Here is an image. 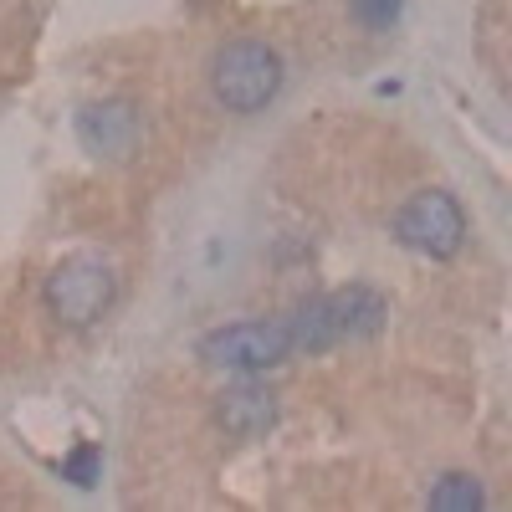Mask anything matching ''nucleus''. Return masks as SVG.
<instances>
[{
	"mask_svg": "<svg viewBox=\"0 0 512 512\" xmlns=\"http://www.w3.org/2000/svg\"><path fill=\"white\" fill-rule=\"evenodd\" d=\"M395 236L400 246L431 256V262H451L466 241V216L451 190H415L395 216Z\"/></svg>",
	"mask_w": 512,
	"mask_h": 512,
	"instance_id": "4",
	"label": "nucleus"
},
{
	"mask_svg": "<svg viewBox=\"0 0 512 512\" xmlns=\"http://www.w3.org/2000/svg\"><path fill=\"white\" fill-rule=\"evenodd\" d=\"M77 139L98 159H128L144 139V113L134 98H103L77 113Z\"/></svg>",
	"mask_w": 512,
	"mask_h": 512,
	"instance_id": "5",
	"label": "nucleus"
},
{
	"mask_svg": "<svg viewBox=\"0 0 512 512\" xmlns=\"http://www.w3.org/2000/svg\"><path fill=\"white\" fill-rule=\"evenodd\" d=\"M47 313L62 328H93L118 297V272L108 256L98 251H77L67 262H57V272L47 277Z\"/></svg>",
	"mask_w": 512,
	"mask_h": 512,
	"instance_id": "2",
	"label": "nucleus"
},
{
	"mask_svg": "<svg viewBox=\"0 0 512 512\" xmlns=\"http://www.w3.org/2000/svg\"><path fill=\"white\" fill-rule=\"evenodd\" d=\"M200 359L221 374H267L277 364L292 359V333H287V318H241V323H226V328H210L200 338Z\"/></svg>",
	"mask_w": 512,
	"mask_h": 512,
	"instance_id": "3",
	"label": "nucleus"
},
{
	"mask_svg": "<svg viewBox=\"0 0 512 512\" xmlns=\"http://www.w3.org/2000/svg\"><path fill=\"white\" fill-rule=\"evenodd\" d=\"M318 303H323V323H328L333 349L338 344H359V338H374L384 328V318H390V303H384L374 287H364V282L323 292Z\"/></svg>",
	"mask_w": 512,
	"mask_h": 512,
	"instance_id": "6",
	"label": "nucleus"
},
{
	"mask_svg": "<svg viewBox=\"0 0 512 512\" xmlns=\"http://www.w3.org/2000/svg\"><path fill=\"white\" fill-rule=\"evenodd\" d=\"M425 507H431V512H477V507H487V492H482V482L472 472H446L431 487Z\"/></svg>",
	"mask_w": 512,
	"mask_h": 512,
	"instance_id": "8",
	"label": "nucleus"
},
{
	"mask_svg": "<svg viewBox=\"0 0 512 512\" xmlns=\"http://www.w3.org/2000/svg\"><path fill=\"white\" fill-rule=\"evenodd\" d=\"M277 395L267 390V384H251L241 374V384H231V390H221L216 400V420H221V431L236 436V441H256V436H267L272 425H277Z\"/></svg>",
	"mask_w": 512,
	"mask_h": 512,
	"instance_id": "7",
	"label": "nucleus"
},
{
	"mask_svg": "<svg viewBox=\"0 0 512 512\" xmlns=\"http://www.w3.org/2000/svg\"><path fill=\"white\" fill-rule=\"evenodd\" d=\"M62 477H67L72 487H98V477H103V451H98L93 441H82L72 456H62Z\"/></svg>",
	"mask_w": 512,
	"mask_h": 512,
	"instance_id": "9",
	"label": "nucleus"
},
{
	"mask_svg": "<svg viewBox=\"0 0 512 512\" xmlns=\"http://www.w3.org/2000/svg\"><path fill=\"white\" fill-rule=\"evenodd\" d=\"M282 82H287V62L262 36H236L210 57V98L236 118H251L267 103H277Z\"/></svg>",
	"mask_w": 512,
	"mask_h": 512,
	"instance_id": "1",
	"label": "nucleus"
},
{
	"mask_svg": "<svg viewBox=\"0 0 512 512\" xmlns=\"http://www.w3.org/2000/svg\"><path fill=\"white\" fill-rule=\"evenodd\" d=\"M405 11V0H349V16L364 26V31H390Z\"/></svg>",
	"mask_w": 512,
	"mask_h": 512,
	"instance_id": "10",
	"label": "nucleus"
}]
</instances>
